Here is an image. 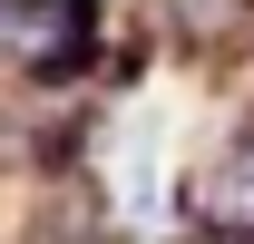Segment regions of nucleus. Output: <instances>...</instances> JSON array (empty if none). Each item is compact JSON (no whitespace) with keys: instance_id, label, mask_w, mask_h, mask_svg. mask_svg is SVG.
I'll use <instances>...</instances> for the list:
<instances>
[{"instance_id":"obj_1","label":"nucleus","mask_w":254,"mask_h":244,"mask_svg":"<svg viewBox=\"0 0 254 244\" xmlns=\"http://www.w3.org/2000/svg\"><path fill=\"white\" fill-rule=\"evenodd\" d=\"M88 185H98V205H108L118 235L166 244V225H176V185H166V137H157V118H137V108H127V118L98 137Z\"/></svg>"},{"instance_id":"obj_3","label":"nucleus","mask_w":254,"mask_h":244,"mask_svg":"<svg viewBox=\"0 0 254 244\" xmlns=\"http://www.w3.org/2000/svg\"><path fill=\"white\" fill-rule=\"evenodd\" d=\"M186 225L215 244H254V108H235L225 137L186 166Z\"/></svg>"},{"instance_id":"obj_4","label":"nucleus","mask_w":254,"mask_h":244,"mask_svg":"<svg viewBox=\"0 0 254 244\" xmlns=\"http://www.w3.org/2000/svg\"><path fill=\"white\" fill-rule=\"evenodd\" d=\"M157 10H166V20H176L186 39H225V30H235V20L254 10V0H157Z\"/></svg>"},{"instance_id":"obj_2","label":"nucleus","mask_w":254,"mask_h":244,"mask_svg":"<svg viewBox=\"0 0 254 244\" xmlns=\"http://www.w3.org/2000/svg\"><path fill=\"white\" fill-rule=\"evenodd\" d=\"M98 59V0H0V78H78Z\"/></svg>"}]
</instances>
